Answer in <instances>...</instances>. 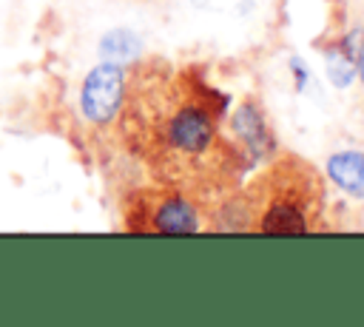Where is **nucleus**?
I'll use <instances>...</instances> for the list:
<instances>
[{
	"mask_svg": "<svg viewBox=\"0 0 364 327\" xmlns=\"http://www.w3.org/2000/svg\"><path fill=\"white\" fill-rule=\"evenodd\" d=\"M225 105V94L199 71L148 57L128 68L117 111L125 148L151 176L219 216L250 162L245 145L222 134Z\"/></svg>",
	"mask_w": 364,
	"mask_h": 327,
	"instance_id": "f257e3e1",
	"label": "nucleus"
},
{
	"mask_svg": "<svg viewBox=\"0 0 364 327\" xmlns=\"http://www.w3.org/2000/svg\"><path fill=\"white\" fill-rule=\"evenodd\" d=\"M327 191L321 173L299 154L276 156L222 208L225 227L247 233L324 230Z\"/></svg>",
	"mask_w": 364,
	"mask_h": 327,
	"instance_id": "f03ea898",
	"label": "nucleus"
},
{
	"mask_svg": "<svg viewBox=\"0 0 364 327\" xmlns=\"http://www.w3.org/2000/svg\"><path fill=\"white\" fill-rule=\"evenodd\" d=\"M122 225L128 233H196L222 227L216 210L159 182L154 188H139L125 199Z\"/></svg>",
	"mask_w": 364,
	"mask_h": 327,
	"instance_id": "7ed1b4c3",
	"label": "nucleus"
},
{
	"mask_svg": "<svg viewBox=\"0 0 364 327\" xmlns=\"http://www.w3.org/2000/svg\"><path fill=\"white\" fill-rule=\"evenodd\" d=\"M125 88V71L119 65L102 63L97 65L82 85V114L91 122H111L119 111Z\"/></svg>",
	"mask_w": 364,
	"mask_h": 327,
	"instance_id": "20e7f679",
	"label": "nucleus"
},
{
	"mask_svg": "<svg viewBox=\"0 0 364 327\" xmlns=\"http://www.w3.org/2000/svg\"><path fill=\"white\" fill-rule=\"evenodd\" d=\"M327 171L338 188H344L353 196H364V154H358V151L336 154V156H330Z\"/></svg>",
	"mask_w": 364,
	"mask_h": 327,
	"instance_id": "39448f33",
	"label": "nucleus"
},
{
	"mask_svg": "<svg viewBox=\"0 0 364 327\" xmlns=\"http://www.w3.org/2000/svg\"><path fill=\"white\" fill-rule=\"evenodd\" d=\"M233 131L239 134V139L245 142V148H250L253 154H262V151H267V142H270V136H267L264 119H262V114L256 111V105L245 102V105L239 108V114L233 117Z\"/></svg>",
	"mask_w": 364,
	"mask_h": 327,
	"instance_id": "423d86ee",
	"label": "nucleus"
},
{
	"mask_svg": "<svg viewBox=\"0 0 364 327\" xmlns=\"http://www.w3.org/2000/svg\"><path fill=\"white\" fill-rule=\"evenodd\" d=\"M136 45H139V43H136L134 37H128L125 31H114V34H108V37L102 40V45H100V48H102L108 57H119V54H122V51H128V48H131V51H136Z\"/></svg>",
	"mask_w": 364,
	"mask_h": 327,
	"instance_id": "0eeeda50",
	"label": "nucleus"
},
{
	"mask_svg": "<svg viewBox=\"0 0 364 327\" xmlns=\"http://www.w3.org/2000/svg\"><path fill=\"white\" fill-rule=\"evenodd\" d=\"M358 71H361V80H364V54H361V60H358Z\"/></svg>",
	"mask_w": 364,
	"mask_h": 327,
	"instance_id": "6e6552de",
	"label": "nucleus"
}]
</instances>
